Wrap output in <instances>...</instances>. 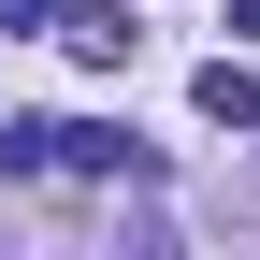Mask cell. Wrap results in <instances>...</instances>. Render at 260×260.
Segmentation results:
<instances>
[{
	"label": "cell",
	"mask_w": 260,
	"mask_h": 260,
	"mask_svg": "<svg viewBox=\"0 0 260 260\" xmlns=\"http://www.w3.org/2000/svg\"><path fill=\"white\" fill-rule=\"evenodd\" d=\"M44 159H73V174H130L145 145H130V130H102V116H73V130L44 116Z\"/></svg>",
	"instance_id": "obj_2"
},
{
	"label": "cell",
	"mask_w": 260,
	"mask_h": 260,
	"mask_svg": "<svg viewBox=\"0 0 260 260\" xmlns=\"http://www.w3.org/2000/svg\"><path fill=\"white\" fill-rule=\"evenodd\" d=\"M58 44H73L87 73H130V44H145V29H130V0H73V15H58Z\"/></svg>",
	"instance_id": "obj_1"
},
{
	"label": "cell",
	"mask_w": 260,
	"mask_h": 260,
	"mask_svg": "<svg viewBox=\"0 0 260 260\" xmlns=\"http://www.w3.org/2000/svg\"><path fill=\"white\" fill-rule=\"evenodd\" d=\"M232 29H246V44H260V0H232Z\"/></svg>",
	"instance_id": "obj_4"
},
{
	"label": "cell",
	"mask_w": 260,
	"mask_h": 260,
	"mask_svg": "<svg viewBox=\"0 0 260 260\" xmlns=\"http://www.w3.org/2000/svg\"><path fill=\"white\" fill-rule=\"evenodd\" d=\"M203 116H217V130H260V73H246V58H217V73H203Z\"/></svg>",
	"instance_id": "obj_3"
}]
</instances>
